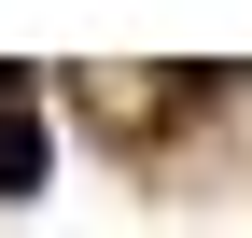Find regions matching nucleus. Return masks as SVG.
<instances>
[{
    "label": "nucleus",
    "mask_w": 252,
    "mask_h": 238,
    "mask_svg": "<svg viewBox=\"0 0 252 238\" xmlns=\"http://www.w3.org/2000/svg\"><path fill=\"white\" fill-rule=\"evenodd\" d=\"M28 182H42V112L0 84V196H28Z\"/></svg>",
    "instance_id": "1"
}]
</instances>
